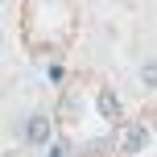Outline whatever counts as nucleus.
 I'll return each instance as SVG.
<instances>
[{"label": "nucleus", "instance_id": "nucleus-1", "mask_svg": "<svg viewBox=\"0 0 157 157\" xmlns=\"http://www.w3.org/2000/svg\"><path fill=\"white\" fill-rule=\"evenodd\" d=\"M25 145H50V116H29V124H25Z\"/></svg>", "mask_w": 157, "mask_h": 157}, {"label": "nucleus", "instance_id": "nucleus-2", "mask_svg": "<svg viewBox=\"0 0 157 157\" xmlns=\"http://www.w3.org/2000/svg\"><path fill=\"white\" fill-rule=\"evenodd\" d=\"M99 112H103V116H108V120H112V116H116V112H120V103H116V99H112V95H108V91H103V95H99Z\"/></svg>", "mask_w": 157, "mask_h": 157}, {"label": "nucleus", "instance_id": "nucleus-3", "mask_svg": "<svg viewBox=\"0 0 157 157\" xmlns=\"http://www.w3.org/2000/svg\"><path fill=\"white\" fill-rule=\"evenodd\" d=\"M141 83H145V87H157V62H145V71H141Z\"/></svg>", "mask_w": 157, "mask_h": 157}, {"label": "nucleus", "instance_id": "nucleus-4", "mask_svg": "<svg viewBox=\"0 0 157 157\" xmlns=\"http://www.w3.org/2000/svg\"><path fill=\"white\" fill-rule=\"evenodd\" d=\"M46 157H66V149H62V145H50V153Z\"/></svg>", "mask_w": 157, "mask_h": 157}]
</instances>
